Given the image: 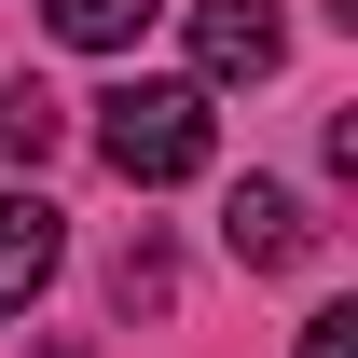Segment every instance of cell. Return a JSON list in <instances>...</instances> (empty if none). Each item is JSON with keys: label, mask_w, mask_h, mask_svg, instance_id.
I'll use <instances>...</instances> for the list:
<instances>
[{"label": "cell", "mask_w": 358, "mask_h": 358, "mask_svg": "<svg viewBox=\"0 0 358 358\" xmlns=\"http://www.w3.org/2000/svg\"><path fill=\"white\" fill-rule=\"evenodd\" d=\"M42 14H55V42H69V55H124L166 0H42Z\"/></svg>", "instance_id": "obj_5"}, {"label": "cell", "mask_w": 358, "mask_h": 358, "mask_svg": "<svg viewBox=\"0 0 358 358\" xmlns=\"http://www.w3.org/2000/svg\"><path fill=\"white\" fill-rule=\"evenodd\" d=\"M55 248H69V234H55L42 193H0V317H28V289L55 275Z\"/></svg>", "instance_id": "obj_4"}, {"label": "cell", "mask_w": 358, "mask_h": 358, "mask_svg": "<svg viewBox=\"0 0 358 358\" xmlns=\"http://www.w3.org/2000/svg\"><path fill=\"white\" fill-rule=\"evenodd\" d=\"M96 152L138 193H166V179H193L221 152V110H207V83H124V96H96Z\"/></svg>", "instance_id": "obj_1"}, {"label": "cell", "mask_w": 358, "mask_h": 358, "mask_svg": "<svg viewBox=\"0 0 358 358\" xmlns=\"http://www.w3.org/2000/svg\"><path fill=\"white\" fill-rule=\"evenodd\" d=\"M275 69H289L275 0H193V83H275Z\"/></svg>", "instance_id": "obj_2"}, {"label": "cell", "mask_w": 358, "mask_h": 358, "mask_svg": "<svg viewBox=\"0 0 358 358\" xmlns=\"http://www.w3.org/2000/svg\"><path fill=\"white\" fill-rule=\"evenodd\" d=\"M221 248L248 275H289L317 248V221H303V193H289V179H234V207H221Z\"/></svg>", "instance_id": "obj_3"}, {"label": "cell", "mask_w": 358, "mask_h": 358, "mask_svg": "<svg viewBox=\"0 0 358 358\" xmlns=\"http://www.w3.org/2000/svg\"><path fill=\"white\" fill-rule=\"evenodd\" d=\"M289 358H358V303H331V317H303V345Z\"/></svg>", "instance_id": "obj_8"}, {"label": "cell", "mask_w": 358, "mask_h": 358, "mask_svg": "<svg viewBox=\"0 0 358 358\" xmlns=\"http://www.w3.org/2000/svg\"><path fill=\"white\" fill-rule=\"evenodd\" d=\"M55 124H69V110H55L42 83H0V152H14V166H42V152H55Z\"/></svg>", "instance_id": "obj_6"}, {"label": "cell", "mask_w": 358, "mask_h": 358, "mask_svg": "<svg viewBox=\"0 0 358 358\" xmlns=\"http://www.w3.org/2000/svg\"><path fill=\"white\" fill-rule=\"evenodd\" d=\"M110 289H124V317H152V303L179 289V275H166V248H124V275H110Z\"/></svg>", "instance_id": "obj_7"}]
</instances>
